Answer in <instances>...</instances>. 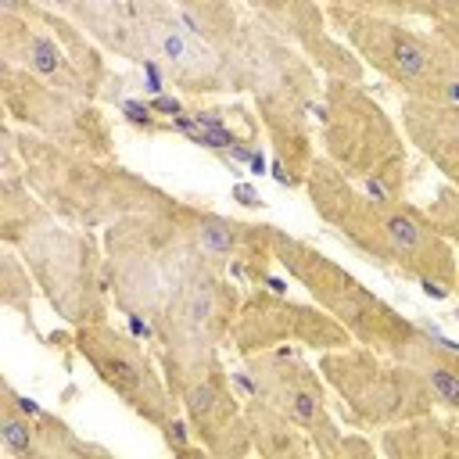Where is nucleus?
<instances>
[{"instance_id":"23","label":"nucleus","mask_w":459,"mask_h":459,"mask_svg":"<svg viewBox=\"0 0 459 459\" xmlns=\"http://www.w3.org/2000/svg\"><path fill=\"white\" fill-rule=\"evenodd\" d=\"M50 219H54L50 204L25 183L22 172L0 176V240L4 244L14 247L22 237H29L36 226H43Z\"/></svg>"},{"instance_id":"27","label":"nucleus","mask_w":459,"mask_h":459,"mask_svg":"<svg viewBox=\"0 0 459 459\" xmlns=\"http://www.w3.org/2000/svg\"><path fill=\"white\" fill-rule=\"evenodd\" d=\"M323 7L326 4H341V7H359V11H373V14H391V18H423V22H434L441 18L445 11H452L459 0H319Z\"/></svg>"},{"instance_id":"14","label":"nucleus","mask_w":459,"mask_h":459,"mask_svg":"<svg viewBox=\"0 0 459 459\" xmlns=\"http://www.w3.org/2000/svg\"><path fill=\"white\" fill-rule=\"evenodd\" d=\"M240 380L247 394H258L276 412H283L323 459H341L344 430L330 409V384L319 366L305 362L290 348H269L240 359Z\"/></svg>"},{"instance_id":"1","label":"nucleus","mask_w":459,"mask_h":459,"mask_svg":"<svg viewBox=\"0 0 459 459\" xmlns=\"http://www.w3.org/2000/svg\"><path fill=\"white\" fill-rule=\"evenodd\" d=\"M312 212L377 269L420 283L434 298H452L459 283L455 247L434 230L412 201H387L351 183L337 165L316 154L301 186Z\"/></svg>"},{"instance_id":"29","label":"nucleus","mask_w":459,"mask_h":459,"mask_svg":"<svg viewBox=\"0 0 459 459\" xmlns=\"http://www.w3.org/2000/svg\"><path fill=\"white\" fill-rule=\"evenodd\" d=\"M430 32L437 36V43L445 47V54L452 57V65H455V72H459V4H455L452 11H445L441 18H434V22H430Z\"/></svg>"},{"instance_id":"8","label":"nucleus","mask_w":459,"mask_h":459,"mask_svg":"<svg viewBox=\"0 0 459 459\" xmlns=\"http://www.w3.org/2000/svg\"><path fill=\"white\" fill-rule=\"evenodd\" d=\"M316 366L330 391L341 398L348 423L359 430H387L437 409V398L416 366L369 344L351 341L344 348L319 351Z\"/></svg>"},{"instance_id":"17","label":"nucleus","mask_w":459,"mask_h":459,"mask_svg":"<svg viewBox=\"0 0 459 459\" xmlns=\"http://www.w3.org/2000/svg\"><path fill=\"white\" fill-rule=\"evenodd\" d=\"M0 448L7 459H108L104 445L79 437L61 416L39 409L0 377Z\"/></svg>"},{"instance_id":"30","label":"nucleus","mask_w":459,"mask_h":459,"mask_svg":"<svg viewBox=\"0 0 459 459\" xmlns=\"http://www.w3.org/2000/svg\"><path fill=\"white\" fill-rule=\"evenodd\" d=\"M348 455H373V441L366 437V430L344 434V441H341V459H348Z\"/></svg>"},{"instance_id":"4","label":"nucleus","mask_w":459,"mask_h":459,"mask_svg":"<svg viewBox=\"0 0 459 459\" xmlns=\"http://www.w3.org/2000/svg\"><path fill=\"white\" fill-rule=\"evenodd\" d=\"M319 143L323 158L362 190L387 201H409V140L362 82L323 79Z\"/></svg>"},{"instance_id":"16","label":"nucleus","mask_w":459,"mask_h":459,"mask_svg":"<svg viewBox=\"0 0 459 459\" xmlns=\"http://www.w3.org/2000/svg\"><path fill=\"white\" fill-rule=\"evenodd\" d=\"M169 387L179 398V409L194 430V441H201L204 455L240 459V455L255 452L247 416H244V398H237L222 355L194 366Z\"/></svg>"},{"instance_id":"6","label":"nucleus","mask_w":459,"mask_h":459,"mask_svg":"<svg viewBox=\"0 0 459 459\" xmlns=\"http://www.w3.org/2000/svg\"><path fill=\"white\" fill-rule=\"evenodd\" d=\"M269 240H273V255L276 265L319 305L326 308L359 344H369L384 355L405 359L409 348L427 333L420 323L405 319L394 305H387L373 287H366L355 273H348L341 262H333L330 255H323L316 244L269 226Z\"/></svg>"},{"instance_id":"9","label":"nucleus","mask_w":459,"mask_h":459,"mask_svg":"<svg viewBox=\"0 0 459 459\" xmlns=\"http://www.w3.org/2000/svg\"><path fill=\"white\" fill-rule=\"evenodd\" d=\"M14 247L25 258L43 301L57 312L61 323L82 326L111 316L104 240L93 237V230H75L54 215Z\"/></svg>"},{"instance_id":"31","label":"nucleus","mask_w":459,"mask_h":459,"mask_svg":"<svg viewBox=\"0 0 459 459\" xmlns=\"http://www.w3.org/2000/svg\"><path fill=\"white\" fill-rule=\"evenodd\" d=\"M455 298H459V283H455Z\"/></svg>"},{"instance_id":"5","label":"nucleus","mask_w":459,"mask_h":459,"mask_svg":"<svg viewBox=\"0 0 459 459\" xmlns=\"http://www.w3.org/2000/svg\"><path fill=\"white\" fill-rule=\"evenodd\" d=\"M0 61L100 104L118 93L108 50L47 0H0Z\"/></svg>"},{"instance_id":"21","label":"nucleus","mask_w":459,"mask_h":459,"mask_svg":"<svg viewBox=\"0 0 459 459\" xmlns=\"http://www.w3.org/2000/svg\"><path fill=\"white\" fill-rule=\"evenodd\" d=\"M47 4L57 7L61 14H68L108 54L140 65V50H136V36H133L126 0H47Z\"/></svg>"},{"instance_id":"18","label":"nucleus","mask_w":459,"mask_h":459,"mask_svg":"<svg viewBox=\"0 0 459 459\" xmlns=\"http://www.w3.org/2000/svg\"><path fill=\"white\" fill-rule=\"evenodd\" d=\"M251 14H258L269 29H276L283 39L305 50V57L330 79L366 82V65L355 57V50L333 32L326 7L319 0H240Z\"/></svg>"},{"instance_id":"2","label":"nucleus","mask_w":459,"mask_h":459,"mask_svg":"<svg viewBox=\"0 0 459 459\" xmlns=\"http://www.w3.org/2000/svg\"><path fill=\"white\" fill-rule=\"evenodd\" d=\"M233 93H251L255 118L262 122L273 147V172L283 186L301 190L316 161L312 147V111L319 104L323 82L319 68L301 47L269 29L258 14L247 18L240 39L222 57Z\"/></svg>"},{"instance_id":"3","label":"nucleus","mask_w":459,"mask_h":459,"mask_svg":"<svg viewBox=\"0 0 459 459\" xmlns=\"http://www.w3.org/2000/svg\"><path fill=\"white\" fill-rule=\"evenodd\" d=\"M0 129H7L14 140L25 183L50 204V212L61 222L75 230H104L122 215L165 212L176 204V197L165 186L143 179L140 172L118 165L115 158H97L86 151L61 147L7 118Z\"/></svg>"},{"instance_id":"10","label":"nucleus","mask_w":459,"mask_h":459,"mask_svg":"<svg viewBox=\"0 0 459 459\" xmlns=\"http://www.w3.org/2000/svg\"><path fill=\"white\" fill-rule=\"evenodd\" d=\"M240 287L230 273H201L186 280L147 323L154 337V355L165 380H179L194 366L222 355L230 344V326L240 308Z\"/></svg>"},{"instance_id":"13","label":"nucleus","mask_w":459,"mask_h":459,"mask_svg":"<svg viewBox=\"0 0 459 459\" xmlns=\"http://www.w3.org/2000/svg\"><path fill=\"white\" fill-rule=\"evenodd\" d=\"M68 341L75 355L93 369V377L143 423L161 430L165 423L183 416L179 398L172 394L161 366H154V359L111 319L72 326Z\"/></svg>"},{"instance_id":"25","label":"nucleus","mask_w":459,"mask_h":459,"mask_svg":"<svg viewBox=\"0 0 459 459\" xmlns=\"http://www.w3.org/2000/svg\"><path fill=\"white\" fill-rule=\"evenodd\" d=\"M183 18L219 50V57H226L233 50V43L240 39L251 11L240 0H172Z\"/></svg>"},{"instance_id":"20","label":"nucleus","mask_w":459,"mask_h":459,"mask_svg":"<svg viewBox=\"0 0 459 459\" xmlns=\"http://www.w3.org/2000/svg\"><path fill=\"white\" fill-rule=\"evenodd\" d=\"M380 452L391 459H459L455 412H423L380 430Z\"/></svg>"},{"instance_id":"19","label":"nucleus","mask_w":459,"mask_h":459,"mask_svg":"<svg viewBox=\"0 0 459 459\" xmlns=\"http://www.w3.org/2000/svg\"><path fill=\"white\" fill-rule=\"evenodd\" d=\"M398 115L405 140L445 176V183L459 186V100L402 97Z\"/></svg>"},{"instance_id":"11","label":"nucleus","mask_w":459,"mask_h":459,"mask_svg":"<svg viewBox=\"0 0 459 459\" xmlns=\"http://www.w3.org/2000/svg\"><path fill=\"white\" fill-rule=\"evenodd\" d=\"M140 65L161 72V79L190 100L233 93L226 61L219 50L183 18L172 0H126Z\"/></svg>"},{"instance_id":"28","label":"nucleus","mask_w":459,"mask_h":459,"mask_svg":"<svg viewBox=\"0 0 459 459\" xmlns=\"http://www.w3.org/2000/svg\"><path fill=\"white\" fill-rule=\"evenodd\" d=\"M423 212H427V219L434 222V230L459 251V186H452V183L437 186L434 201H430Z\"/></svg>"},{"instance_id":"24","label":"nucleus","mask_w":459,"mask_h":459,"mask_svg":"<svg viewBox=\"0 0 459 459\" xmlns=\"http://www.w3.org/2000/svg\"><path fill=\"white\" fill-rule=\"evenodd\" d=\"M402 362L416 366V369L427 377V384H430V391H434V398H437V409L459 412V351H455V348H448L445 341H437V337L427 330V333L409 348V355H405Z\"/></svg>"},{"instance_id":"26","label":"nucleus","mask_w":459,"mask_h":459,"mask_svg":"<svg viewBox=\"0 0 459 459\" xmlns=\"http://www.w3.org/2000/svg\"><path fill=\"white\" fill-rule=\"evenodd\" d=\"M36 294H39V287H36V280H32V273H29V265H25V258L18 255V247L4 244V251H0V305H4L7 312L22 316L25 326H29L39 341H47V337L36 330V319H32Z\"/></svg>"},{"instance_id":"12","label":"nucleus","mask_w":459,"mask_h":459,"mask_svg":"<svg viewBox=\"0 0 459 459\" xmlns=\"http://www.w3.org/2000/svg\"><path fill=\"white\" fill-rule=\"evenodd\" d=\"M0 100L7 122L39 133L61 147L115 158V129L100 100L57 90L11 61H0Z\"/></svg>"},{"instance_id":"15","label":"nucleus","mask_w":459,"mask_h":459,"mask_svg":"<svg viewBox=\"0 0 459 459\" xmlns=\"http://www.w3.org/2000/svg\"><path fill=\"white\" fill-rule=\"evenodd\" d=\"M230 344L240 359L255 355V351L280 348V344L330 351V348L351 344V333L316 301H294L280 290L251 287L240 298L237 319L230 326Z\"/></svg>"},{"instance_id":"7","label":"nucleus","mask_w":459,"mask_h":459,"mask_svg":"<svg viewBox=\"0 0 459 459\" xmlns=\"http://www.w3.org/2000/svg\"><path fill=\"white\" fill-rule=\"evenodd\" d=\"M326 18L355 57L387 79L402 97L459 100V72L434 32H420L405 18L341 4H326Z\"/></svg>"},{"instance_id":"22","label":"nucleus","mask_w":459,"mask_h":459,"mask_svg":"<svg viewBox=\"0 0 459 459\" xmlns=\"http://www.w3.org/2000/svg\"><path fill=\"white\" fill-rule=\"evenodd\" d=\"M244 416H247V430H251V448L265 459H305L316 455L312 441L283 416L276 412L269 402H262L258 394L244 398Z\"/></svg>"}]
</instances>
